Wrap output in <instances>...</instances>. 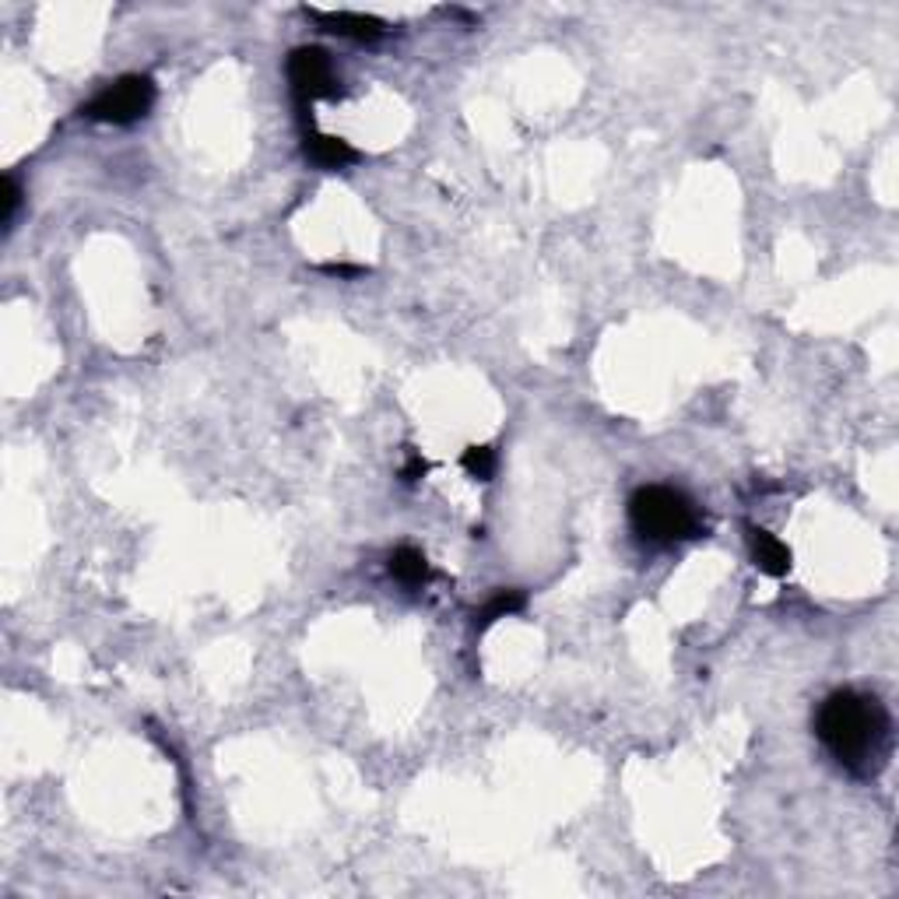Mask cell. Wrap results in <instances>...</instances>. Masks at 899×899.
Returning a JSON list of instances; mask_svg holds the SVG:
<instances>
[{"label":"cell","mask_w":899,"mask_h":899,"mask_svg":"<svg viewBox=\"0 0 899 899\" xmlns=\"http://www.w3.org/2000/svg\"><path fill=\"white\" fill-rule=\"evenodd\" d=\"M815 734L843 770L854 777H875L889 759L892 721L882 699L854 689L832 693L815 713Z\"/></svg>","instance_id":"cell-1"},{"label":"cell","mask_w":899,"mask_h":899,"mask_svg":"<svg viewBox=\"0 0 899 899\" xmlns=\"http://www.w3.org/2000/svg\"><path fill=\"white\" fill-rule=\"evenodd\" d=\"M461 464L471 478H478V482H488L496 475V450L493 447H468L464 457H461Z\"/></svg>","instance_id":"cell-10"},{"label":"cell","mask_w":899,"mask_h":899,"mask_svg":"<svg viewBox=\"0 0 899 899\" xmlns=\"http://www.w3.org/2000/svg\"><path fill=\"white\" fill-rule=\"evenodd\" d=\"M155 106V81L144 74H127L117 78L113 85H106L95 99L85 106L88 120L99 123H134L141 117H149Z\"/></svg>","instance_id":"cell-3"},{"label":"cell","mask_w":899,"mask_h":899,"mask_svg":"<svg viewBox=\"0 0 899 899\" xmlns=\"http://www.w3.org/2000/svg\"><path fill=\"white\" fill-rule=\"evenodd\" d=\"M425 471H429V464H425L418 453H412V461H407V468H404V482H418Z\"/></svg>","instance_id":"cell-12"},{"label":"cell","mask_w":899,"mask_h":899,"mask_svg":"<svg viewBox=\"0 0 899 899\" xmlns=\"http://www.w3.org/2000/svg\"><path fill=\"white\" fill-rule=\"evenodd\" d=\"M524 604H528L524 591H499V594H496L493 601H488L475 618H478V626L485 629V626L499 623V618H506V615H517L520 608H524Z\"/></svg>","instance_id":"cell-9"},{"label":"cell","mask_w":899,"mask_h":899,"mask_svg":"<svg viewBox=\"0 0 899 899\" xmlns=\"http://www.w3.org/2000/svg\"><path fill=\"white\" fill-rule=\"evenodd\" d=\"M19 208H22V187L14 184V176L4 179V208H0V222L11 225L14 215H19Z\"/></svg>","instance_id":"cell-11"},{"label":"cell","mask_w":899,"mask_h":899,"mask_svg":"<svg viewBox=\"0 0 899 899\" xmlns=\"http://www.w3.org/2000/svg\"><path fill=\"white\" fill-rule=\"evenodd\" d=\"M390 577L407 587H418L429 580V563H425V555L418 548H398L390 555Z\"/></svg>","instance_id":"cell-8"},{"label":"cell","mask_w":899,"mask_h":899,"mask_svg":"<svg viewBox=\"0 0 899 899\" xmlns=\"http://www.w3.org/2000/svg\"><path fill=\"white\" fill-rule=\"evenodd\" d=\"M748 548H752V563H756L766 577L791 573V548L766 528H748Z\"/></svg>","instance_id":"cell-6"},{"label":"cell","mask_w":899,"mask_h":899,"mask_svg":"<svg viewBox=\"0 0 899 899\" xmlns=\"http://www.w3.org/2000/svg\"><path fill=\"white\" fill-rule=\"evenodd\" d=\"M629 524L632 531L653 545H672L682 537H693L699 528L693 499L672 485H643L629 499Z\"/></svg>","instance_id":"cell-2"},{"label":"cell","mask_w":899,"mask_h":899,"mask_svg":"<svg viewBox=\"0 0 899 899\" xmlns=\"http://www.w3.org/2000/svg\"><path fill=\"white\" fill-rule=\"evenodd\" d=\"M309 19H317L327 32H334V36H345L355 43H376L387 32L380 19L358 14V11H309Z\"/></svg>","instance_id":"cell-5"},{"label":"cell","mask_w":899,"mask_h":899,"mask_svg":"<svg viewBox=\"0 0 899 899\" xmlns=\"http://www.w3.org/2000/svg\"><path fill=\"white\" fill-rule=\"evenodd\" d=\"M306 158L320 169H345V166H352V162H358V152L341 138L306 134Z\"/></svg>","instance_id":"cell-7"},{"label":"cell","mask_w":899,"mask_h":899,"mask_svg":"<svg viewBox=\"0 0 899 899\" xmlns=\"http://www.w3.org/2000/svg\"><path fill=\"white\" fill-rule=\"evenodd\" d=\"M288 81H292V92L299 95V103L331 99L341 85L331 57H327L320 46H299V50L288 54Z\"/></svg>","instance_id":"cell-4"}]
</instances>
